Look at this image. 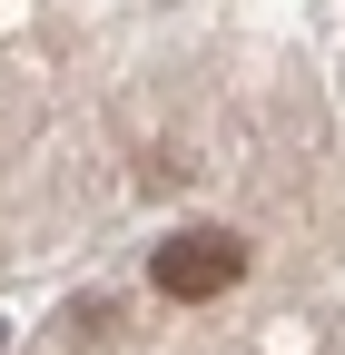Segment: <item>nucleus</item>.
Returning <instances> with one entry per match:
<instances>
[{
  "label": "nucleus",
  "mask_w": 345,
  "mask_h": 355,
  "mask_svg": "<svg viewBox=\"0 0 345 355\" xmlns=\"http://www.w3.org/2000/svg\"><path fill=\"white\" fill-rule=\"evenodd\" d=\"M237 277H247V237H227V227H178L148 257V286L168 306H207V296H227Z\"/></svg>",
  "instance_id": "1"
}]
</instances>
